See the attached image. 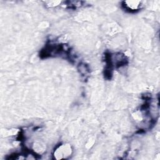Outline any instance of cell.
Returning a JSON list of instances; mask_svg holds the SVG:
<instances>
[{"label":"cell","instance_id":"6da1fadb","mask_svg":"<svg viewBox=\"0 0 160 160\" xmlns=\"http://www.w3.org/2000/svg\"><path fill=\"white\" fill-rule=\"evenodd\" d=\"M124 3L125 4L126 8H128L129 9L132 10H135L138 9L140 5V2L139 1H125Z\"/></svg>","mask_w":160,"mask_h":160}]
</instances>
